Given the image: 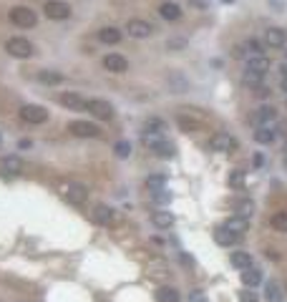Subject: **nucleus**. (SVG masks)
I'll return each mask as SVG.
<instances>
[{"label": "nucleus", "instance_id": "f257e3e1", "mask_svg": "<svg viewBox=\"0 0 287 302\" xmlns=\"http://www.w3.org/2000/svg\"><path fill=\"white\" fill-rule=\"evenodd\" d=\"M6 51H8L13 58H28V56L33 53V46H31V41H28V38L16 36V38H11V41L6 43Z\"/></svg>", "mask_w": 287, "mask_h": 302}, {"label": "nucleus", "instance_id": "f03ea898", "mask_svg": "<svg viewBox=\"0 0 287 302\" xmlns=\"http://www.w3.org/2000/svg\"><path fill=\"white\" fill-rule=\"evenodd\" d=\"M43 11H46V16L51 21H66V18H71V6L63 3V0H48Z\"/></svg>", "mask_w": 287, "mask_h": 302}, {"label": "nucleus", "instance_id": "7ed1b4c3", "mask_svg": "<svg viewBox=\"0 0 287 302\" xmlns=\"http://www.w3.org/2000/svg\"><path fill=\"white\" fill-rule=\"evenodd\" d=\"M11 21H13V26H18V28H33L36 26V13L31 11V8H13L11 11Z\"/></svg>", "mask_w": 287, "mask_h": 302}, {"label": "nucleus", "instance_id": "20e7f679", "mask_svg": "<svg viewBox=\"0 0 287 302\" xmlns=\"http://www.w3.org/2000/svg\"><path fill=\"white\" fill-rule=\"evenodd\" d=\"M86 111H91L96 118H101V121H108L111 116H113V106L108 103V101H101V98H91V101H86Z\"/></svg>", "mask_w": 287, "mask_h": 302}, {"label": "nucleus", "instance_id": "39448f33", "mask_svg": "<svg viewBox=\"0 0 287 302\" xmlns=\"http://www.w3.org/2000/svg\"><path fill=\"white\" fill-rule=\"evenodd\" d=\"M21 118L28 121V123H46L48 121V111L43 106H36V103H28L21 108Z\"/></svg>", "mask_w": 287, "mask_h": 302}, {"label": "nucleus", "instance_id": "423d86ee", "mask_svg": "<svg viewBox=\"0 0 287 302\" xmlns=\"http://www.w3.org/2000/svg\"><path fill=\"white\" fill-rule=\"evenodd\" d=\"M68 131H71L73 136H81V138H96V136L101 133L98 126L91 123V121H71V123H68Z\"/></svg>", "mask_w": 287, "mask_h": 302}, {"label": "nucleus", "instance_id": "0eeeda50", "mask_svg": "<svg viewBox=\"0 0 287 302\" xmlns=\"http://www.w3.org/2000/svg\"><path fill=\"white\" fill-rule=\"evenodd\" d=\"M234 146H237V138H234L232 133H227V131H219V133H214V138H212V148L219 151V154H229Z\"/></svg>", "mask_w": 287, "mask_h": 302}, {"label": "nucleus", "instance_id": "6e6552de", "mask_svg": "<svg viewBox=\"0 0 287 302\" xmlns=\"http://www.w3.org/2000/svg\"><path fill=\"white\" fill-rule=\"evenodd\" d=\"M126 31H128L133 38H149L154 28H152V23L141 21V18H131V21H128V26H126Z\"/></svg>", "mask_w": 287, "mask_h": 302}, {"label": "nucleus", "instance_id": "1a4fd4ad", "mask_svg": "<svg viewBox=\"0 0 287 302\" xmlns=\"http://www.w3.org/2000/svg\"><path fill=\"white\" fill-rule=\"evenodd\" d=\"M264 46H269V48H284L287 46V33L282 28H269L264 33Z\"/></svg>", "mask_w": 287, "mask_h": 302}, {"label": "nucleus", "instance_id": "9d476101", "mask_svg": "<svg viewBox=\"0 0 287 302\" xmlns=\"http://www.w3.org/2000/svg\"><path fill=\"white\" fill-rule=\"evenodd\" d=\"M103 68L111 71V73H123V71L128 68V61H126L123 56H118V53H108V56L103 58Z\"/></svg>", "mask_w": 287, "mask_h": 302}, {"label": "nucleus", "instance_id": "9b49d317", "mask_svg": "<svg viewBox=\"0 0 287 302\" xmlns=\"http://www.w3.org/2000/svg\"><path fill=\"white\" fill-rule=\"evenodd\" d=\"M254 123H257V126H274V123H277V111H274L272 106H262V108H257V113H254Z\"/></svg>", "mask_w": 287, "mask_h": 302}, {"label": "nucleus", "instance_id": "f8f14e48", "mask_svg": "<svg viewBox=\"0 0 287 302\" xmlns=\"http://www.w3.org/2000/svg\"><path fill=\"white\" fill-rule=\"evenodd\" d=\"M66 197H68V202H71V204L81 207V204L88 199V189H86L83 184H71V187L66 189Z\"/></svg>", "mask_w": 287, "mask_h": 302}, {"label": "nucleus", "instance_id": "ddd939ff", "mask_svg": "<svg viewBox=\"0 0 287 302\" xmlns=\"http://www.w3.org/2000/svg\"><path fill=\"white\" fill-rule=\"evenodd\" d=\"M247 71H257V73H267L269 71V58L257 53V56H249L247 58Z\"/></svg>", "mask_w": 287, "mask_h": 302}, {"label": "nucleus", "instance_id": "4468645a", "mask_svg": "<svg viewBox=\"0 0 287 302\" xmlns=\"http://www.w3.org/2000/svg\"><path fill=\"white\" fill-rule=\"evenodd\" d=\"M98 41H101V43H106V46H116V43L121 41V31H118V28L106 26V28H101V31H98Z\"/></svg>", "mask_w": 287, "mask_h": 302}, {"label": "nucleus", "instance_id": "2eb2a0df", "mask_svg": "<svg viewBox=\"0 0 287 302\" xmlns=\"http://www.w3.org/2000/svg\"><path fill=\"white\" fill-rule=\"evenodd\" d=\"M61 103L71 111H83L86 108V101L78 96V93H61Z\"/></svg>", "mask_w": 287, "mask_h": 302}, {"label": "nucleus", "instance_id": "dca6fc26", "mask_svg": "<svg viewBox=\"0 0 287 302\" xmlns=\"http://www.w3.org/2000/svg\"><path fill=\"white\" fill-rule=\"evenodd\" d=\"M93 222H98V224H111L113 222V209H108L106 204H98V207H93Z\"/></svg>", "mask_w": 287, "mask_h": 302}, {"label": "nucleus", "instance_id": "f3484780", "mask_svg": "<svg viewBox=\"0 0 287 302\" xmlns=\"http://www.w3.org/2000/svg\"><path fill=\"white\" fill-rule=\"evenodd\" d=\"M234 239H237V234H234V232H229L224 224H222L219 229H214V242H217V244H222V247H232V244H234Z\"/></svg>", "mask_w": 287, "mask_h": 302}, {"label": "nucleus", "instance_id": "a211bd4d", "mask_svg": "<svg viewBox=\"0 0 287 302\" xmlns=\"http://www.w3.org/2000/svg\"><path fill=\"white\" fill-rule=\"evenodd\" d=\"M0 169H3L6 174H21L23 162H21V157H6L3 162H0Z\"/></svg>", "mask_w": 287, "mask_h": 302}, {"label": "nucleus", "instance_id": "6ab92c4d", "mask_svg": "<svg viewBox=\"0 0 287 302\" xmlns=\"http://www.w3.org/2000/svg\"><path fill=\"white\" fill-rule=\"evenodd\" d=\"M159 13H162L164 21H179V18H182V8H179L177 3H162Z\"/></svg>", "mask_w": 287, "mask_h": 302}, {"label": "nucleus", "instance_id": "aec40b11", "mask_svg": "<svg viewBox=\"0 0 287 302\" xmlns=\"http://www.w3.org/2000/svg\"><path fill=\"white\" fill-rule=\"evenodd\" d=\"M254 141L257 143H272L274 141V126H257L254 128Z\"/></svg>", "mask_w": 287, "mask_h": 302}, {"label": "nucleus", "instance_id": "412c9836", "mask_svg": "<svg viewBox=\"0 0 287 302\" xmlns=\"http://www.w3.org/2000/svg\"><path fill=\"white\" fill-rule=\"evenodd\" d=\"M224 227H227L229 232H234L237 237H242V234L247 232V219H244V217H237V214H234L232 219H227V222H224Z\"/></svg>", "mask_w": 287, "mask_h": 302}, {"label": "nucleus", "instance_id": "4be33fe9", "mask_svg": "<svg viewBox=\"0 0 287 302\" xmlns=\"http://www.w3.org/2000/svg\"><path fill=\"white\" fill-rule=\"evenodd\" d=\"M242 282H244L247 287H257V284L262 282V272H259L257 267H247V269H242Z\"/></svg>", "mask_w": 287, "mask_h": 302}, {"label": "nucleus", "instance_id": "5701e85b", "mask_svg": "<svg viewBox=\"0 0 287 302\" xmlns=\"http://www.w3.org/2000/svg\"><path fill=\"white\" fill-rule=\"evenodd\" d=\"M152 222H154V227L167 229V227L174 224V214H172V212H154V214H152Z\"/></svg>", "mask_w": 287, "mask_h": 302}, {"label": "nucleus", "instance_id": "b1692460", "mask_svg": "<svg viewBox=\"0 0 287 302\" xmlns=\"http://www.w3.org/2000/svg\"><path fill=\"white\" fill-rule=\"evenodd\" d=\"M229 262H232L237 269H247V267H252V254H249V252H232Z\"/></svg>", "mask_w": 287, "mask_h": 302}, {"label": "nucleus", "instance_id": "393cba45", "mask_svg": "<svg viewBox=\"0 0 287 302\" xmlns=\"http://www.w3.org/2000/svg\"><path fill=\"white\" fill-rule=\"evenodd\" d=\"M141 138H144V143H147L149 148H157L159 143H164V136H162V131H149V128H144Z\"/></svg>", "mask_w": 287, "mask_h": 302}, {"label": "nucleus", "instance_id": "a878e982", "mask_svg": "<svg viewBox=\"0 0 287 302\" xmlns=\"http://www.w3.org/2000/svg\"><path fill=\"white\" fill-rule=\"evenodd\" d=\"M252 212H254V202H252V199H242V202H237V204H234V214H237V217L249 219V217H252Z\"/></svg>", "mask_w": 287, "mask_h": 302}, {"label": "nucleus", "instance_id": "bb28decb", "mask_svg": "<svg viewBox=\"0 0 287 302\" xmlns=\"http://www.w3.org/2000/svg\"><path fill=\"white\" fill-rule=\"evenodd\" d=\"M157 302H179V292L174 287H159L157 289Z\"/></svg>", "mask_w": 287, "mask_h": 302}, {"label": "nucleus", "instance_id": "cd10ccee", "mask_svg": "<svg viewBox=\"0 0 287 302\" xmlns=\"http://www.w3.org/2000/svg\"><path fill=\"white\" fill-rule=\"evenodd\" d=\"M262 76H264V73H257V71H244L242 81H244V86H249V88H259Z\"/></svg>", "mask_w": 287, "mask_h": 302}, {"label": "nucleus", "instance_id": "c85d7f7f", "mask_svg": "<svg viewBox=\"0 0 287 302\" xmlns=\"http://www.w3.org/2000/svg\"><path fill=\"white\" fill-rule=\"evenodd\" d=\"M272 227H274L277 232H287V212H277V214L272 217Z\"/></svg>", "mask_w": 287, "mask_h": 302}, {"label": "nucleus", "instance_id": "c756f323", "mask_svg": "<svg viewBox=\"0 0 287 302\" xmlns=\"http://www.w3.org/2000/svg\"><path fill=\"white\" fill-rule=\"evenodd\" d=\"M154 151H157V154H159L162 159H172V157H174V143L164 141V143H159V146H157Z\"/></svg>", "mask_w": 287, "mask_h": 302}, {"label": "nucleus", "instance_id": "7c9ffc66", "mask_svg": "<svg viewBox=\"0 0 287 302\" xmlns=\"http://www.w3.org/2000/svg\"><path fill=\"white\" fill-rule=\"evenodd\" d=\"M264 292H267V299H269V302H279V299H282V292H279V287H277L274 282H267Z\"/></svg>", "mask_w": 287, "mask_h": 302}, {"label": "nucleus", "instance_id": "2f4dec72", "mask_svg": "<svg viewBox=\"0 0 287 302\" xmlns=\"http://www.w3.org/2000/svg\"><path fill=\"white\" fill-rule=\"evenodd\" d=\"M113 151H116V157H118V159H126V157H128V151H131V143H128V141H118V143L113 146Z\"/></svg>", "mask_w": 287, "mask_h": 302}, {"label": "nucleus", "instance_id": "473e14b6", "mask_svg": "<svg viewBox=\"0 0 287 302\" xmlns=\"http://www.w3.org/2000/svg\"><path fill=\"white\" fill-rule=\"evenodd\" d=\"M164 184H167V179H164V177H149V182H147V187H149L152 192L164 189Z\"/></svg>", "mask_w": 287, "mask_h": 302}, {"label": "nucleus", "instance_id": "72a5a7b5", "mask_svg": "<svg viewBox=\"0 0 287 302\" xmlns=\"http://www.w3.org/2000/svg\"><path fill=\"white\" fill-rule=\"evenodd\" d=\"M152 197H154L159 204H167V202L172 199V194L167 192V187H164V189H157V192H152Z\"/></svg>", "mask_w": 287, "mask_h": 302}, {"label": "nucleus", "instance_id": "f704fd0d", "mask_svg": "<svg viewBox=\"0 0 287 302\" xmlns=\"http://www.w3.org/2000/svg\"><path fill=\"white\" fill-rule=\"evenodd\" d=\"M247 48H249V53H252V56L262 53V43H259L257 38H249V41H247Z\"/></svg>", "mask_w": 287, "mask_h": 302}, {"label": "nucleus", "instance_id": "c9c22d12", "mask_svg": "<svg viewBox=\"0 0 287 302\" xmlns=\"http://www.w3.org/2000/svg\"><path fill=\"white\" fill-rule=\"evenodd\" d=\"M41 81H46V83H61V76H58V73H51V71H43V73H41Z\"/></svg>", "mask_w": 287, "mask_h": 302}, {"label": "nucleus", "instance_id": "e433bc0d", "mask_svg": "<svg viewBox=\"0 0 287 302\" xmlns=\"http://www.w3.org/2000/svg\"><path fill=\"white\" fill-rule=\"evenodd\" d=\"M147 128H149V131H154V128L162 131V128H164V121H162V118H149V121H147Z\"/></svg>", "mask_w": 287, "mask_h": 302}, {"label": "nucleus", "instance_id": "4c0bfd02", "mask_svg": "<svg viewBox=\"0 0 287 302\" xmlns=\"http://www.w3.org/2000/svg\"><path fill=\"white\" fill-rule=\"evenodd\" d=\"M239 302H257V294L249 292V289H242L239 292Z\"/></svg>", "mask_w": 287, "mask_h": 302}, {"label": "nucleus", "instance_id": "58836bf2", "mask_svg": "<svg viewBox=\"0 0 287 302\" xmlns=\"http://www.w3.org/2000/svg\"><path fill=\"white\" fill-rule=\"evenodd\" d=\"M189 302H207V294H204L202 289H194V292L189 294Z\"/></svg>", "mask_w": 287, "mask_h": 302}, {"label": "nucleus", "instance_id": "ea45409f", "mask_svg": "<svg viewBox=\"0 0 287 302\" xmlns=\"http://www.w3.org/2000/svg\"><path fill=\"white\" fill-rule=\"evenodd\" d=\"M242 182H244V177H242V172H232V174H229V184H232V187H234V184L239 187Z\"/></svg>", "mask_w": 287, "mask_h": 302}, {"label": "nucleus", "instance_id": "a19ab883", "mask_svg": "<svg viewBox=\"0 0 287 302\" xmlns=\"http://www.w3.org/2000/svg\"><path fill=\"white\" fill-rule=\"evenodd\" d=\"M167 46H169V48L174 51V48H184V46H187V41H184V38H172V41H169Z\"/></svg>", "mask_w": 287, "mask_h": 302}, {"label": "nucleus", "instance_id": "79ce46f5", "mask_svg": "<svg viewBox=\"0 0 287 302\" xmlns=\"http://www.w3.org/2000/svg\"><path fill=\"white\" fill-rule=\"evenodd\" d=\"M189 3H192L194 8H199V11H207V8H209V0H189Z\"/></svg>", "mask_w": 287, "mask_h": 302}, {"label": "nucleus", "instance_id": "37998d69", "mask_svg": "<svg viewBox=\"0 0 287 302\" xmlns=\"http://www.w3.org/2000/svg\"><path fill=\"white\" fill-rule=\"evenodd\" d=\"M279 76H282V78L287 76V66H279Z\"/></svg>", "mask_w": 287, "mask_h": 302}, {"label": "nucleus", "instance_id": "c03bdc74", "mask_svg": "<svg viewBox=\"0 0 287 302\" xmlns=\"http://www.w3.org/2000/svg\"><path fill=\"white\" fill-rule=\"evenodd\" d=\"M282 88H284V91H287V76H284V78H282Z\"/></svg>", "mask_w": 287, "mask_h": 302}, {"label": "nucleus", "instance_id": "a18cd8bd", "mask_svg": "<svg viewBox=\"0 0 287 302\" xmlns=\"http://www.w3.org/2000/svg\"><path fill=\"white\" fill-rule=\"evenodd\" d=\"M284 154H287V143H284Z\"/></svg>", "mask_w": 287, "mask_h": 302}, {"label": "nucleus", "instance_id": "49530a36", "mask_svg": "<svg viewBox=\"0 0 287 302\" xmlns=\"http://www.w3.org/2000/svg\"><path fill=\"white\" fill-rule=\"evenodd\" d=\"M224 3H232V0H224Z\"/></svg>", "mask_w": 287, "mask_h": 302}]
</instances>
